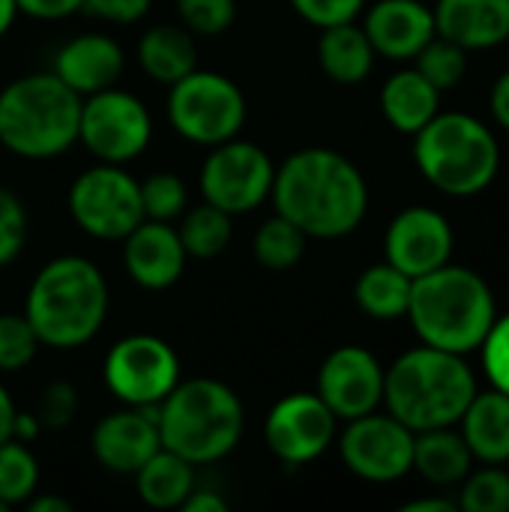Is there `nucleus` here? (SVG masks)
<instances>
[{"mask_svg": "<svg viewBox=\"0 0 509 512\" xmlns=\"http://www.w3.org/2000/svg\"><path fill=\"white\" fill-rule=\"evenodd\" d=\"M408 318L423 345L468 354L495 324V297L480 273L444 264L414 279Z\"/></svg>", "mask_w": 509, "mask_h": 512, "instance_id": "20e7f679", "label": "nucleus"}, {"mask_svg": "<svg viewBox=\"0 0 509 512\" xmlns=\"http://www.w3.org/2000/svg\"><path fill=\"white\" fill-rule=\"evenodd\" d=\"M27 243V210L12 189L0 186V267L12 264Z\"/></svg>", "mask_w": 509, "mask_h": 512, "instance_id": "e433bc0d", "label": "nucleus"}, {"mask_svg": "<svg viewBox=\"0 0 509 512\" xmlns=\"http://www.w3.org/2000/svg\"><path fill=\"white\" fill-rule=\"evenodd\" d=\"M153 0H84L81 12L111 21V24H135L150 12Z\"/></svg>", "mask_w": 509, "mask_h": 512, "instance_id": "a19ab883", "label": "nucleus"}, {"mask_svg": "<svg viewBox=\"0 0 509 512\" xmlns=\"http://www.w3.org/2000/svg\"><path fill=\"white\" fill-rule=\"evenodd\" d=\"M462 438L471 456L501 465L509 462V396L501 390L477 393L462 414Z\"/></svg>", "mask_w": 509, "mask_h": 512, "instance_id": "5701e85b", "label": "nucleus"}, {"mask_svg": "<svg viewBox=\"0 0 509 512\" xmlns=\"http://www.w3.org/2000/svg\"><path fill=\"white\" fill-rule=\"evenodd\" d=\"M42 435V423L36 414H27V411H15V420H12V438L21 441V444H33L36 438Z\"/></svg>", "mask_w": 509, "mask_h": 512, "instance_id": "c03bdc74", "label": "nucleus"}, {"mask_svg": "<svg viewBox=\"0 0 509 512\" xmlns=\"http://www.w3.org/2000/svg\"><path fill=\"white\" fill-rule=\"evenodd\" d=\"M273 177L276 165L264 147L255 141L231 138L210 147L198 174V186L207 204L240 216L258 210L270 198Z\"/></svg>", "mask_w": 509, "mask_h": 512, "instance_id": "f8f14e48", "label": "nucleus"}, {"mask_svg": "<svg viewBox=\"0 0 509 512\" xmlns=\"http://www.w3.org/2000/svg\"><path fill=\"white\" fill-rule=\"evenodd\" d=\"M492 114L504 129H509V72L498 78V84L492 90Z\"/></svg>", "mask_w": 509, "mask_h": 512, "instance_id": "a18cd8bd", "label": "nucleus"}, {"mask_svg": "<svg viewBox=\"0 0 509 512\" xmlns=\"http://www.w3.org/2000/svg\"><path fill=\"white\" fill-rule=\"evenodd\" d=\"M387 261L405 276L417 279L444 267L453 255V228L432 207L402 210L384 237Z\"/></svg>", "mask_w": 509, "mask_h": 512, "instance_id": "f3484780", "label": "nucleus"}, {"mask_svg": "<svg viewBox=\"0 0 509 512\" xmlns=\"http://www.w3.org/2000/svg\"><path fill=\"white\" fill-rule=\"evenodd\" d=\"M138 63L156 81L171 87L192 69H198L195 36L183 24H153L138 39Z\"/></svg>", "mask_w": 509, "mask_h": 512, "instance_id": "4be33fe9", "label": "nucleus"}, {"mask_svg": "<svg viewBox=\"0 0 509 512\" xmlns=\"http://www.w3.org/2000/svg\"><path fill=\"white\" fill-rule=\"evenodd\" d=\"M423 177L447 195H477L498 174L495 135L468 114H435L414 141Z\"/></svg>", "mask_w": 509, "mask_h": 512, "instance_id": "0eeeda50", "label": "nucleus"}, {"mask_svg": "<svg viewBox=\"0 0 509 512\" xmlns=\"http://www.w3.org/2000/svg\"><path fill=\"white\" fill-rule=\"evenodd\" d=\"M183 512H228V501L213 489H192V495L183 501Z\"/></svg>", "mask_w": 509, "mask_h": 512, "instance_id": "37998d69", "label": "nucleus"}, {"mask_svg": "<svg viewBox=\"0 0 509 512\" xmlns=\"http://www.w3.org/2000/svg\"><path fill=\"white\" fill-rule=\"evenodd\" d=\"M33 414L39 417L42 429L63 432L75 420V414H78V390H75V384H69V381L45 384Z\"/></svg>", "mask_w": 509, "mask_h": 512, "instance_id": "4c0bfd02", "label": "nucleus"}, {"mask_svg": "<svg viewBox=\"0 0 509 512\" xmlns=\"http://www.w3.org/2000/svg\"><path fill=\"white\" fill-rule=\"evenodd\" d=\"M375 54L411 60L435 36V15L420 0H378L363 24Z\"/></svg>", "mask_w": 509, "mask_h": 512, "instance_id": "aec40b11", "label": "nucleus"}, {"mask_svg": "<svg viewBox=\"0 0 509 512\" xmlns=\"http://www.w3.org/2000/svg\"><path fill=\"white\" fill-rule=\"evenodd\" d=\"M234 216L213 207V204H198L195 210H186L183 213V222L177 228L180 240H183V249L189 258H198V261H210V258H219L228 246H231V237H234Z\"/></svg>", "mask_w": 509, "mask_h": 512, "instance_id": "c85d7f7f", "label": "nucleus"}, {"mask_svg": "<svg viewBox=\"0 0 509 512\" xmlns=\"http://www.w3.org/2000/svg\"><path fill=\"white\" fill-rule=\"evenodd\" d=\"M483 366L495 390L509 396V315L492 324L489 336L483 339Z\"/></svg>", "mask_w": 509, "mask_h": 512, "instance_id": "58836bf2", "label": "nucleus"}, {"mask_svg": "<svg viewBox=\"0 0 509 512\" xmlns=\"http://www.w3.org/2000/svg\"><path fill=\"white\" fill-rule=\"evenodd\" d=\"M165 111L180 138L201 147H216L240 135L249 105L237 81L228 75L192 69L168 87Z\"/></svg>", "mask_w": 509, "mask_h": 512, "instance_id": "6e6552de", "label": "nucleus"}, {"mask_svg": "<svg viewBox=\"0 0 509 512\" xmlns=\"http://www.w3.org/2000/svg\"><path fill=\"white\" fill-rule=\"evenodd\" d=\"M15 18H18V6H15V0H0V39L9 33V27L15 24Z\"/></svg>", "mask_w": 509, "mask_h": 512, "instance_id": "8fccbe9b", "label": "nucleus"}, {"mask_svg": "<svg viewBox=\"0 0 509 512\" xmlns=\"http://www.w3.org/2000/svg\"><path fill=\"white\" fill-rule=\"evenodd\" d=\"M270 201L306 237L339 240L360 228L369 186L348 156L330 147H303L276 168Z\"/></svg>", "mask_w": 509, "mask_h": 512, "instance_id": "f257e3e1", "label": "nucleus"}, {"mask_svg": "<svg viewBox=\"0 0 509 512\" xmlns=\"http://www.w3.org/2000/svg\"><path fill=\"white\" fill-rule=\"evenodd\" d=\"M9 510V507H6V504H3V501H0V512H6Z\"/></svg>", "mask_w": 509, "mask_h": 512, "instance_id": "3c124183", "label": "nucleus"}, {"mask_svg": "<svg viewBox=\"0 0 509 512\" xmlns=\"http://www.w3.org/2000/svg\"><path fill=\"white\" fill-rule=\"evenodd\" d=\"M138 498L153 510H180L195 489V465L159 447L135 474Z\"/></svg>", "mask_w": 509, "mask_h": 512, "instance_id": "393cba45", "label": "nucleus"}, {"mask_svg": "<svg viewBox=\"0 0 509 512\" xmlns=\"http://www.w3.org/2000/svg\"><path fill=\"white\" fill-rule=\"evenodd\" d=\"M15 402L9 396V390L0 384V444L12 438V420H15Z\"/></svg>", "mask_w": 509, "mask_h": 512, "instance_id": "de8ad7c7", "label": "nucleus"}, {"mask_svg": "<svg viewBox=\"0 0 509 512\" xmlns=\"http://www.w3.org/2000/svg\"><path fill=\"white\" fill-rule=\"evenodd\" d=\"M102 381L120 405H159L180 381V357L165 339L132 333L108 348Z\"/></svg>", "mask_w": 509, "mask_h": 512, "instance_id": "9b49d317", "label": "nucleus"}, {"mask_svg": "<svg viewBox=\"0 0 509 512\" xmlns=\"http://www.w3.org/2000/svg\"><path fill=\"white\" fill-rule=\"evenodd\" d=\"M81 96L51 69L30 72L0 90V147L18 159L45 162L78 144Z\"/></svg>", "mask_w": 509, "mask_h": 512, "instance_id": "39448f33", "label": "nucleus"}, {"mask_svg": "<svg viewBox=\"0 0 509 512\" xmlns=\"http://www.w3.org/2000/svg\"><path fill=\"white\" fill-rule=\"evenodd\" d=\"M159 447V405H123L105 414L90 432L93 459L111 474H135Z\"/></svg>", "mask_w": 509, "mask_h": 512, "instance_id": "dca6fc26", "label": "nucleus"}, {"mask_svg": "<svg viewBox=\"0 0 509 512\" xmlns=\"http://www.w3.org/2000/svg\"><path fill=\"white\" fill-rule=\"evenodd\" d=\"M414 468L435 486H453L468 477L471 450L450 426L414 432Z\"/></svg>", "mask_w": 509, "mask_h": 512, "instance_id": "bb28decb", "label": "nucleus"}, {"mask_svg": "<svg viewBox=\"0 0 509 512\" xmlns=\"http://www.w3.org/2000/svg\"><path fill=\"white\" fill-rule=\"evenodd\" d=\"M306 234L288 222L285 216L273 213L267 222L258 225L255 237H252V255L264 270H291L294 264H300L303 252H306Z\"/></svg>", "mask_w": 509, "mask_h": 512, "instance_id": "c756f323", "label": "nucleus"}, {"mask_svg": "<svg viewBox=\"0 0 509 512\" xmlns=\"http://www.w3.org/2000/svg\"><path fill=\"white\" fill-rule=\"evenodd\" d=\"M342 462L369 483L402 480L414 468V432L393 414H363L348 420L339 438Z\"/></svg>", "mask_w": 509, "mask_h": 512, "instance_id": "ddd939ff", "label": "nucleus"}, {"mask_svg": "<svg viewBox=\"0 0 509 512\" xmlns=\"http://www.w3.org/2000/svg\"><path fill=\"white\" fill-rule=\"evenodd\" d=\"M180 24L192 36H219L237 18V0H177Z\"/></svg>", "mask_w": 509, "mask_h": 512, "instance_id": "f704fd0d", "label": "nucleus"}, {"mask_svg": "<svg viewBox=\"0 0 509 512\" xmlns=\"http://www.w3.org/2000/svg\"><path fill=\"white\" fill-rule=\"evenodd\" d=\"M30 512H72V504L60 495H39L33 492L24 504Z\"/></svg>", "mask_w": 509, "mask_h": 512, "instance_id": "49530a36", "label": "nucleus"}, {"mask_svg": "<svg viewBox=\"0 0 509 512\" xmlns=\"http://www.w3.org/2000/svg\"><path fill=\"white\" fill-rule=\"evenodd\" d=\"M474 396L477 381L462 354H450L432 345L402 354L384 372L387 414H393L411 432L459 423Z\"/></svg>", "mask_w": 509, "mask_h": 512, "instance_id": "7ed1b4c3", "label": "nucleus"}, {"mask_svg": "<svg viewBox=\"0 0 509 512\" xmlns=\"http://www.w3.org/2000/svg\"><path fill=\"white\" fill-rule=\"evenodd\" d=\"M150 138L153 117L135 93L114 84L81 96L78 144H84L96 162L126 165L147 150Z\"/></svg>", "mask_w": 509, "mask_h": 512, "instance_id": "9d476101", "label": "nucleus"}, {"mask_svg": "<svg viewBox=\"0 0 509 512\" xmlns=\"http://www.w3.org/2000/svg\"><path fill=\"white\" fill-rule=\"evenodd\" d=\"M405 512H453L456 504L447 501V498H420V501H411L402 507Z\"/></svg>", "mask_w": 509, "mask_h": 512, "instance_id": "09e8293b", "label": "nucleus"}, {"mask_svg": "<svg viewBox=\"0 0 509 512\" xmlns=\"http://www.w3.org/2000/svg\"><path fill=\"white\" fill-rule=\"evenodd\" d=\"M411 285H414V279L405 276L402 270H396L390 261L372 264L360 273V279L354 285V300L369 318L393 321V318L408 315Z\"/></svg>", "mask_w": 509, "mask_h": 512, "instance_id": "cd10ccee", "label": "nucleus"}, {"mask_svg": "<svg viewBox=\"0 0 509 512\" xmlns=\"http://www.w3.org/2000/svg\"><path fill=\"white\" fill-rule=\"evenodd\" d=\"M141 186V207H144V219H156V222H174L186 213L189 204V189L183 183L180 174L174 171H156L150 174Z\"/></svg>", "mask_w": 509, "mask_h": 512, "instance_id": "473e14b6", "label": "nucleus"}, {"mask_svg": "<svg viewBox=\"0 0 509 512\" xmlns=\"http://www.w3.org/2000/svg\"><path fill=\"white\" fill-rule=\"evenodd\" d=\"M69 216L93 240H123L135 225L144 222L141 186L123 168L111 162H96L81 171L69 186Z\"/></svg>", "mask_w": 509, "mask_h": 512, "instance_id": "1a4fd4ad", "label": "nucleus"}, {"mask_svg": "<svg viewBox=\"0 0 509 512\" xmlns=\"http://www.w3.org/2000/svg\"><path fill=\"white\" fill-rule=\"evenodd\" d=\"M108 303V282L90 258L57 255L33 276L24 315L45 348L75 351L96 339L108 318Z\"/></svg>", "mask_w": 509, "mask_h": 512, "instance_id": "f03ea898", "label": "nucleus"}, {"mask_svg": "<svg viewBox=\"0 0 509 512\" xmlns=\"http://www.w3.org/2000/svg\"><path fill=\"white\" fill-rule=\"evenodd\" d=\"M468 48L456 45L453 39H429L420 54H417V72L438 90H450L456 87L462 78H465V69H468V57H465Z\"/></svg>", "mask_w": 509, "mask_h": 512, "instance_id": "2f4dec72", "label": "nucleus"}, {"mask_svg": "<svg viewBox=\"0 0 509 512\" xmlns=\"http://www.w3.org/2000/svg\"><path fill=\"white\" fill-rule=\"evenodd\" d=\"M186 249L171 222L144 219L123 237L126 276L144 291H165L180 282L186 270Z\"/></svg>", "mask_w": 509, "mask_h": 512, "instance_id": "a211bd4d", "label": "nucleus"}, {"mask_svg": "<svg viewBox=\"0 0 509 512\" xmlns=\"http://www.w3.org/2000/svg\"><path fill=\"white\" fill-rule=\"evenodd\" d=\"M39 348L42 342L24 312L0 315V372L3 375L27 369L36 360Z\"/></svg>", "mask_w": 509, "mask_h": 512, "instance_id": "72a5a7b5", "label": "nucleus"}, {"mask_svg": "<svg viewBox=\"0 0 509 512\" xmlns=\"http://www.w3.org/2000/svg\"><path fill=\"white\" fill-rule=\"evenodd\" d=\"M84 0H15L18 12L36 18V21H60L75 12H81Z\"/></svg>", "mask_w": 509, "mask_h": 512, "instance_id": "79ce46f5", "label": "nucleus"}, {"mask_svg": "<svg viewBox=\"0 0 509 512\" xmlns=\"http://www.w3.org/2000/svg\"><path fill=\"white\" fill-rule=\"evenodd\" d=\"M126 69V54L117 39L105 33H81L57 48L51 72L78 96L114 87Z\"/></svg>", "mask_w": 509, "mask_h": 512, "instance_id": "6ab92c4d", "label": "nucleus"}, {"mask_svg": "<svg viewBox=\"0 0 509 512\" xmlns=\"http://www.w3.org/2000/svg\"><path fill=\"white\" fill-rule=\"evenodd\" d=\"M336 423L318 393H288L270 408L264 441L282 465H309L336 441Z\"/></svg>", "mask_w": 509, "mask_h": 512, "instance_id": "4468645a", "label": "nucleus"}, {"mask_svg": "<svg viewBox=\"0 0 509 512\" xmlns=\"http://www.w3.org/2000/svg\"><path fill=\"white\" fill-rule=\"evenodd\" d=\"M438 96L441 90L432 87L417 69H402L381 87V111L393 129L417 135L438 114Z\"/></svg>", "mask_w": 509, "mask_h": 512, "instance_id": "b1692460", "label": "nucleus"}, {"mask_svg": "<svg viewBox=\"0 0 509 512\" xmlns=\"http://www.w3.org/2000/svg\"><path fill=\"white\" fill-rule=\"evenodd\" d=\"M435 33L462 48H492L509 39V0H438Z\"/></svg>", "mask_w": 509, "mask_h": 512, "instance_id": "412c9836", "label": "nucleus"}, {"mask_svg": "<svg viewBox=\"0 0 509 512\" xmlns=\"http://www.w3.org/2000/svg\"><path fill=\"white\" fill-rule=\"evenodd\" d=\"M459 507L468 512H509V474L486 468L462 486Z\"/></svg>", "mask_w": 509, "mask_h": 512, "instance_id": "c9c22d12", "label": "nucleus"}, {"mask_svg": "<svg viewBox=\"0 0 509 512\" xmlns=\"http://www.w3.org/2000/svg\"><path fill=\"white\" fill-rule=\"evenodd\" d=\"M318 63L336 84H360L375 63V48L363 27L354 21L333 24L321 30L318 39Z\"/></svg>", "mask_w": 509, "mask_h": 512, "instance_id": "a878e982", "label": "nucleus"}, {"mask_svg": "<svg viewBox=\"0 0 509 512\" xmlns=\"http://www.w3.org/2000/svg\"><path fill=\"white\" fill-rule=\"evenodd\" d=\"M366 0H291L294 12L309 21L312 27H333V24H345L354 21L360 15Z\"/></svg>", "mask_w": 509, "mask_h": 512, "instance_id": "ea45409f", "label": "nucleus"}, {"mask_svg": "<svg viewBox=\"0 0 509 512\" xmlns=\"http://www.w3.org/2000/svg\"><path fill=\"white\" fill-rule=\"evenodd\" d=\"M246 411L240 396L216 378L177 381L159 402L162 447L192 465H213L231 456L243 438Z\"/></svg>", "mask_w": 509, "mask_h": 512, "instance_id": "423d86ee", "label": "nucleus"}, {"mask_svg": "<svg viewBox=\"0 0 509 512\" xmlns=\"http://www.w3.org/2000/svg\"><path fill=\"white\" fill-rule=\"evenodd\" d=\"M39 492V462L30 453V444L15 438L0 444V501L6 507H21Z\"/></svg>", "mask_w": 509, "mask_h": 512, "instance_id": "7c9ffc66", "label": "nucleus"}, {"mask_svg": "<svg viewBox=\"0 0 509 512\" xmlns=\"http://www.w3.org/2000/svg\"><path fill=\"white\" fill-rule=\"evenodd\" d=\"M321 402L336 414V420H354L372 414L384 402V369L378 357L360 345H342L327 354L318 369Z\"/></svg>", "mask_w": 509, "mask_h": 512, "instance_id": "2eb2a0df", "label": "nucleus"}]
</instances>
